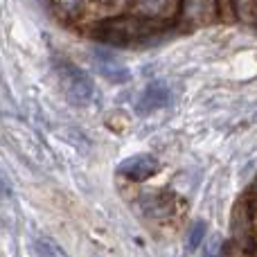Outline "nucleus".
<instances>
[{
  "instance_id": "7ed1b4c3",
  "label": "nucleus",
  "mask_w": 257,
  "mask_h": 257,
  "mask_svg": "<svg viewBox=\"0 0 257 257\" xmlns=\"http://www.w3.org/2000/svg\"><path fill=\"white\" fill-rule=\"evenodd\" d=\"M160 169L158 158H154L151 154H136L131 158H126L124 163H120L117 172L128 181H147Z\"/></svg>"
},
{
  "instance_id": "f257e3e1",
  "label": "nucleus",
  "mask_w": 257,
  "mask_h": 257,
  "mask_svg": "<svg viewBox=\"0 0 257 257\" xmlns=\"http://www.w3.org/2000/svg\"><path fill=\"white\" fill-rule=\"evenodd\" d=\"M95 39L111 45H138L158 41L163 36L158 18H145V16H117L111 21H104L95 27Z\"/></svg>"
},
{
  "instance_id": "6e6552de",
  "label": "nucleus",
  "mask_w": 257,
  "mask_h": 257,
  "mask_svg": "<svg viewBox=\"0 0 257 257\" xmlns=\"http://www.w3.org/2000/svg\"><path fill=\"white\" fill-rule=\"evenodd\" d=\"M36 250H39L41 257H70L59 244H54L52 239H45V237L36 241Z\"/></svg>"
},
{
  "instance_id": "f03ea898",
  "label": "nucleus",
  "mask_w": 257,
  "mask_h": 257,
  "mask_svg": "<svg viewBox=\"0 0 257 257\" xmlns=\"http://www.w3.org/2000/svg\"><path fill=\"white\" fill-rule=\"evenodd\" d=\"M57 77L61 90L66 93V97L75 104H88L95 97V84L88 77V72H84L81 68H77L70 61H59L57 63Z\"/></svg>"
},
{
  "instance_id": "0eeeda50",
  "label": "nucleus",
  "mask_w": 257,
  "mask_h": 257,
  "mask_svg": "<svg viewBox=\"0 0 257 257\" xmlns=\"http://www.w3.org/2000/svg\"><path fill=\"white\" fill-rule=\"evenodd\" d=\"M210 7H212V0H185V16L194 21H205Z\"/></svg>"
},
{
  "instance_id": "423d86ee",
  "label": "nucleus",
  "mask_w": 257,
  "mask_h": 257,
  "mask_svg": "<svg viewBox=\"0 0 257 257\" xmlns=\"http://www.w3.org/2000/svg\"><path fill=\"white\" fill-rule=\"evenodd\" d=\"M169 3L172 0H131L136 16H145V18H158L169 7Z\"/></svg>"
},
{
  "instance_id": "9b49d317",
  "label": "nucleus",
  "mask_w": 257,
  "mask_h": 257,
  "mask_svg": "<svg viewBox=\"0 0 257 257\" xmlns=\"http://www.w3.org/2000/svg\"><path fill=\"white\" fill-rule=\"evenodd\" d=\"M52 3L57 5L63 14H79L81 9L86 7V3H88V0H52Z\"/></svg>"
},
{
  "instance_id": "9d476101",
  "label": "nucleus",
  "mask_w": 257,
  "mask_h": 257,
  "mask_svg": "<svg viewBox=\"0 0 257 257\" xmlns=\"http://www.w3.org/2000/svg\"><path fill=\"white\" fill-rule=\"evenodd\" d=\"M203 237H205V221L192 223L190 232H187V248H190V250L199 248V244L203 241Z\"/></svg>"
},
{
  "instance_id": "f8f14e48",
  "label": "nucleus",
  "mask_w": 257,
  "mask_h": 257,
  "mask_svg": "<svg viewBox=\"0 0 257 257\" xmlns=\"http://www.w3.org/2000/svg\"><path fill=\"white\" fill-rule=\"evenodd\" d=\"M9 194H12V187H9V183L5 181L3 176H0V199H7Z\"/></svg>"
},
{
  "instance_id": "39448f33",
  "label": "nucleus",
  "mask_w": 257,
  "mask_h": 257,
  "mask_svg": "<svg viewBox=\"0 0 257 257\" xmlns=\"http://www.w3.org/2000/svg\"><path fill=\"white\" fill-rule=\"evenodd\" d=\"M95 68H97V72L104 79L115 81V84H124V81H128V77H131L124 63L113 57L111 52H106V50H97L95 52Z\"/></svg>"
},
{
  "instance_id": "20e7f679",
  "label": "nucleus",
  "mask_w": 257,
  "mask_h": 257,
  "mask_svg": "<svg viewBox=\"0 0 257 257\" xmlns=\"http://www.w3.org/2000/svg\"><path fill=\"white\" fill-rule=\"evenodd\" d=\"M169 102H172V90H169V86L165 84V81H154V84L147 86L145 93L140 95L136 108L140 115H149V113L165 108Z\"/></svg>"
},
{
  "instance_id": "1a4fd4ad",
  "label": "nucleus",
  "mask_w": 257,
  "mask_h": 257,
  "mask_svg": "<svg viewBox=\"0 0 257 257\" xmlns=\"http://www.w3.org/2000/svg\"><path fill=\"white\" fill-rule=\"evenodd\" d=\"M232 5H235L237 16L241 21L248 23V25H255V0H235Z\"/></svg>"
}]
</instances>
